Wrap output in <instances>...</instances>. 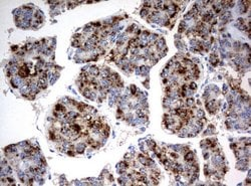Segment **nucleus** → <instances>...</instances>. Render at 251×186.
Wrapping results in <instances>:
<instances>
[{"label": "nucleus", "instance_id": "obj_8", "mask_svg": "<svg viewBox=\"0 0 251 186\" xmlns=\"http://www.w3.org/2000/svg\"><path fill=\"white\" fill-rule=\"evenodd\" d=\"M116 74L108 69L92 67L83 71L78 79V87L82 95L91 100H100L115 84Z\"/></svg>", "mask_w": 251, "mask_h": 186}, {"label": "nucleus", "instance_id": "obj_6", "mask_svg": "<svg viewBox=\"0 0 251 186\" xmlns=\"http://www.w3.org/2000/svg\"><path fill=\"white\" fill-rule=\"evenodd\" d=\"M166 52L164 39L147 31L139 32L127 41V47L120 53L122 57H128L136 65H152L162 57Z\"/></svg>", "mask_w": 251, "mask_h": 186}, {"label": "nucleus", "instance_id": "obj_7", "mask_svg": "<svg viewBox=\"0 0 251 186\" xmlns=\"http://www.w3.org/2000/svg\"><path fill=\"white\" fill-rule=\"evenodd\" d=\"M9 162L18 177L25 184H33L34 178L43 172V158L39 152L28 144H20L6 149Z\"/></svg>", "mask_w": 251, "mask_h": 186}, {"label": "nucleus", "instance_id": "obj_9", "mask_svg": "<svg viewBox=\"0 0 251 186\" xmlns=\"http://www.w3.org/2000/svg\"><path fill=\"white\" fill-rule=\"evenodd\" d=\"M122 175L128 179V184L152 185L158 184L160 172L154 161L138 154L135 157L126 159L122 166Z\"/></svg>", "mask_w": 251, "mask_h": 186}, {"label": "nucleus", "instance_id": "obj_5", "mask_svg": "<svg viewBox=\"0 0 251 186\" xmlns=\"http://www.w3.org/2000/svg\"><path fill=\"white\" fill-rule=\"evenodd\" d=\"M156 153L167 170L182 183H191L198 175V163L194 152L185 146H160Z\"/></svg>", "mask_w": 251, "mask_h": 186}, {"label": "nucleus", "instance_id": "obj_11", "mask_svg": "<svg viewBox=\"0 0 251 186\" xmlns=\"http://www.w3.org/2000/svg\"><path fill=\"white\" fill-rule=\"evenodd\" d=\"M22 9L24 10L23 12H19L17 15H15V23L17 24V26H19L20 23H25L24 27L35 28L44 23L43 14L36 8L23 7Z\"/></svg>", "mask_w": 251, "mask_h": 186}, {"label": "nucleus", "instance_id": "obj_1", "mask_svg": "<svg viewBox=\"0 0 251 186\" xmlns=\"http://www.w3.org/2000/svg\"><path fill=\"white\" fill-rule=\"evenodd\" d=\"M50 135L60 150L76 154L89 147H100L108 138L109 127L94 108L69 101L56 105Z\"/></svg>", "mask_w": 251, "mask_h": 186}, {"label": "nucleus", "instance_id": "obj_4", "mask_svg": "<svg viewBox=\"0 0 251 186\" xmlns=\"http://www.w3.org/2000/svg\"><path fill=\"white\" fill-rule=\"evenodd\" d=\"M203 112L192 98L176 100L164 117V123L170 131L183 136L196 135L203 126Z\"/></svg>", "mask_w": 251, "mask_h": 186}, {"label": "nucleus", "instance_id": "obj_2", "mask_svg": "<svg viewBox=\"0 0 251 186\" xmlns=\"http://www.w3.org/2000/svg\"><path fill=\"white\" fill-rule=\"evenodd\" d=\"M45 46L40 43L26 46L15 54L7 66V77L14 88L25 96H34L48 86L50 61Z\"/></svg>", "mask_w": 251, "mask_h": 186}, {"label": "nucleus", "instance_id": "obj_3", "mask_svg": "<svg viewBox=\"0 0 251 186\" xmlns=\"http://www.w3.org/2000/svg\"><path fill=\"white\" fill-rule=\"evenodd\" d=\"M198 77L199 70L192 60L183 56L174 57L162 74L167 96L171 101L190 98L196 90L195 80Z\"/></svg>", "mask_w": 251, "mask_h": 186}, {"label": "nucleus", "instance_id": "obj_10", "mask_svg": "<svg viewBox=\"0 0 251 186\" xmlns=\"http://www.w3.org/2000/svg\"><path fill=\"white\" fill-rule=\"evenodd\" d=\"M183 2L174 1H152L144 5L142 15L150 23H158L168 26L176 18L180 11V4Z\"/></svg>", "mask_w": 251, "mask_h": 186}]
</instances>
